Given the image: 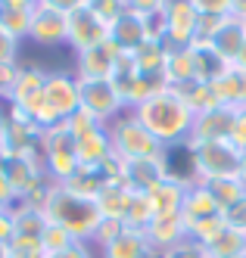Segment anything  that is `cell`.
<instances>
[{
	"mask_svg": "<svg viewBox=\"0 0 246 258\" xmlns=\"http://www.w3.org/2000/svg\"><path fill=\"white\" fill-rule=\"evenodd\" d=\"M131 112H134V118L165 146V150H172V146H181V143L190 140L193 118H196L175 87L156 90L153 97H146L140 106L131 109Z\"/></svg>",
	"mask_w": 246,
	"mask_h": 258,
	"instance_id": "cell-1",
	"label": "cell"
},
{
	"mask_svg": "<svg viewBox=\"0 0 246 258\" xmlns=\"http://www.w3.org/2000/svg\"><path fill=\"white\" fill-rule=\"evenodd\" d=\"M44 215L50 224H60L63 230L72 233V239H78V243H93V233L100 227V212L93 206V199L87 196H78L60 183H53L50 187V196L44 202Z\"/></svg>",
	"mask_w": 246,
	"mask_h": 258,
	"instance_id": "cell-2",
	"label": "cell"
},
{
	"mask_svg": "<svg viewBox=\"0 0 246 258\" xmlns=\"http://www.w3.org/2000/svg\"><path fill=\"white\" fill-rule=\"evenodd\" d=\"M112 153L119 159H165V146L134 118V112H122L116 121L106 124Z\"/></svg>",
	"mask_w": 246,
	"mask_h": 258,
	"instance_id": "cell-3",
	"label": "cell"
},
{
	"mask_svg": "<svg viewBox=\"0 0 246 258\" xmlns=\"http://www.w3.org/2000/svg\"><path fill=\"white\" fill-rule=\"evenodd\" d=\"M187 146H190V156H193L196 183L215 180V177H237L240 150L231 140H203V143L187 140Z\"/></svg>",
	"mask_w": 246,
	"mask_h": 258,
	"instance_id": "cell-4",
	"label": "cell"
},
{
	"mask_svg": "<svg viewBox=\"0 0 246 258\" xmlns=\"http://www.w3.org/2000/svg\"><path fill=\"white\" fill-rule=\"evenodd\" d=\"M200 31V13L193 0H165L162 7V44L165 47H190L196 44Z\"/></svg>",
	"mask_w": 246,
	"mask_h": 258,
	"instance_id": "cell-5",
	"label": "cell"
},
{
	"mask_svg": "<svg viewBox=\"0 0 246 258\" xmlns=\"http://www.w3.org/2000/svg\"><path fill=\"white\" fill-rule=\"evenodd\" d=\"M44 106L56 121H66L72 112L81 109V90H78V75L75 72L53 69L47 72L44 81Z\"/></svg>",
	"mask_w": 246,
	"mask_h": 258,
	"instance_id": "cell-6",
	"label": "cell"
},
{
	"mask_svg": "<svg viewBox=\"0 0 246 258\" xmlns=\"http://www.w3.org/2000/svg\"><path fill=\"white\" fill-rule=\"evenodd\" d=\"M78 90H81V109H87L100 124H109L122 112H128L125 100L119 97L112 81H81L78 78Z\"/></svg>",
	"mask_w": 246,
	"mask_h": 258,
	"instance_id": "cell-7",
	"label": "cell"
},
{
	"mask_svg": "<svg viewBox=\"0 0 246 258\" xmlns=\"http://www.w3.org/2000/svg\"><path fill=\"white\" fill-rule=\"evenodd\" d=\"M69 19V38H66V47L72 53H84L90 47H97L103 41H109V22L100 19L90 7H81L66 16Z\"/></svg>",
	"mask_w": 246,
	"mask_h": 258,
	"instance_id": "cell-8",
	"label": "cell"
},
{
	"mask_svg": "<svg viewBox=\"0 0 246 258\" xmlns=\"http://www.w3.org/2000/svg\"><path fill=\"white\" fill-rule=\"evenodd\" d=\"M44 81H47V72L41 66H22L7 94V106H16L34 118V112L44 106Z\"/></svg>",
	"mask_w": 246,
	"mask_h": 258,
	"instance_id": "cell-9",
	"label": "cell"
},
{
	"mask_svg": "<svg viewBox=\"0 0 246 258\" xmlns=\"http://www.w3.org/2000/svg\"><path fill=\"white\" fill-rule=\"evenodd\" d=\"M119 56H122V50L112 41H103L84 53H75V75L81 81H112Z\"/></svg>",
	"mask_w": 246,
	"mask_h": 258,
	"instance_id": "cell-10",
	"label": "cell"
},
{
	"mask_svg": "<svg viewBox=\"0 0 246 258\" xmlns=\"http://www.w3.org/2000/svg\"><path fill=\"white\" fill-rule=\"evenodd\" d=\"M66 38H69V19L63 13L37 4L34 13H31L28 41L41 50H56V47H66Z\"/></svg>",
	"mask_w": 246,
	"mask_h": 258,
	"instance_id": "cell-11",
	"label": "cell"
},
{
	"mask_svg": "<svg viewBox=\"0 0 246 258\" xmlns=\"http://www.w3.org/2000/svg\"><path fill=\"white\" fill-rule=\"evenodd\" d=\"M4 174L10 180L16 199H25L28 193H34L37 187H41L44 180H50L44 174L41 156H7L4 159Z\"/></svg>",
	"mask_w": 246,
	"mask_h": 258,
	"instance_id": "cell-12",
	"label": "cell"
},
{
	"mask_svg": "<svg viewBox=\"0 0 246 258\" xmlns=\"http://www.w3.org/2000/svg\"><path fill=\"white\" fill-rule=\"evenodd\" d=\"M165 174V159H119V180L131 193H146Z\"/></svg>",
	"mask_w": 246,
	"mask_h": 258,
	"instance_id": "cell-13",
	"label": "cell"
},
{
	"mask_svg": "<svg viewBox=\"0 0 246 258\" xmlns=\"http://www.w3.org/2000/svg\"><path fill=\"white\" fill-rule=\"evenodd\" d=\"M109 41L116 44L122 53H134L143 41H150V28H146V16L122 10L116 19L109 22Z\"/></svg>",
	"mask_w": 246,
	"mask_h": 258,
	"instance_id": "cell-14",
	"label": "cell"
},
{
	"mask_svg": "<svg viewBox=\"0 0 246 258\" xmlns=\"http://www.w3.org/2000/svg\"><path fill=\"white\" fill-rule=\"evenodd\" d=\"M243 41H246V19H240V16H224L215 25V31L209 34V41H203V44H209L224 62L234 66L237 53L243 50Z\"/></svg>",
	"mask_w": 246,
	"mask_h": 258,
	"instance_id": "cell-15",
	"label": "cell"
},
{
	"mask_svg": "<svg viewBox=\"0 0 246 258\" xmlns=\"http://www.w3.org/2000/svg\"><path fill=\"white\" fill-rule=\"evenodd\" d=\"M190 183H184L172 174H165L156 187L146 190V199H150V209H153V218H168V215H181V202H184V193Z\"/></svg>",
	"mask_w": 246,
	"mask_h": 258,
	"instance_id": "cell-16",
	"label": "cell"
},
{
	"mask_svg": "<svg viewBox=\"0 0 246 258\" xmlns=\"http://www.w3.org/2000/svg\"><path fill=\"white\" fill-rule=\"evenodd\" d=\"M97 252H100V258H159L156 249L150 246L146 233L143 230H131V227H125L119 236H112Z\"/></svg>",
	"mask_w": 246,
	"mask_h": 258,
	"instance_id": "cell-17",
	"label": "cell"
},
{
	"mask_svg": "<svg viewBox=\"0 0 246 258\" xmlns=\"http://www.w3.org/2000/svg\"><path fill=\"white\" fill-rule=\"evenodd\" d=\"M234 112H237V109L215 106V109H209V112L196 115V118H193L190 140H193V143H203V140H228L231 124H234Z\"/></svg>",
	"mask_w": 246,
	"mask_h": 258,
	"instance_id": "cell-18",
	"label": "cell"
},
{
	"mask_svg": "<svg viewBox=\"0 0 246 258\" xmlns=\"http://www.w3.org/2000/svg\"><path fill=\"white\" fill-rule=\"evenodd\" d=\"M75 156H78V165H81V168L97 171L103 162H109L112 156H116V153H112L109 131H106V127H97V131L78 137V140H75Z\"/></svg>",
	"mask_w": 246,
	"mask_h": 258,
	"instance_id": "cell-19",
	"label": "cell"
},
{
	"mask_svg": "<svg viewBox=\"0 0 246 258\" xmlns=\"http://www.w3.org/2000/svg\"><path fill=\"white\" fill-rule=\"evenodd\" d=\"M150 246L156 249V255H165L168 249H175L181 243H187V227L181 215H168V218H153L150 221V227L143 230Z\"/></svg>",
	"mask_w": 246,
	"mask_h": 258,
	"instance_id": "cell-20",
	"label": "cell"
},
{
	"mask_svg": "<svg viewBox=\"0 0 246 258\" xmlns=\"http://www.w3.org/2000/svg\"><path fill=\"white\" fill-rule=\"evenodd\" d=\"M215 215H221V209H218L215 196L206 190V183H190L187 193H184V202H181L184 227L196 224V221H206V218H215Z\"/></svg>",
	"mask_w": 246,
	"mask_h": 258,
	"instance_id": "cell-21",
	"label": "cell"
},
{
	"mask_svg": "<svg viewBox=\"0 0 246 258\" xmlns=\"http://www.w3.org/2000/svg\"><path fill=\"white\" fill-rule=\"evenodd\" d=\"M131 196H134V193H131L119 177H112V180H103V187L97 190V196H93V206H97L100 218L125 221V212L131 206Z\"/></svg>",
	"mask_w": 246,
	"mask_h": 258,
	"instance_id": "cell-22",
	"label": "cell"
},
{
	"mask_svg": "<svg viewBox=\"0 0 246 258\" xmlns=\"http://www.w3.org/2000/svg\"><path fill=\"white\" fill-rule=\"evenodd\" d=\"M215 90V100L218 106H228V109H243L246 106V75L240 69H224L215 81H209Z\"/></svg>",
	"mask_w": 246,
	"mask_h": 258,
	"instance_id": "cell-23",
	"label": "cell"
},
{
	"mask_svg": "<svg viewBox=\"0 0 246 258\" xmlns=\"http://www.w3.org/2000/svg\"><path fill=\"white\" fill-rule=\"evenodd\" d=\"M165 53H168V47L162 44V41H143L134 53H131V59H134V69H137V75H143V78H162L165 81Z\"/></svg>",
	"mask_w": 246,
	"mask_h": 258,
	"instance_id": "cell-24",
	"label": "cell"
},
{
	"mask_svg": "<svg viewBox=\"0 0 246 258\" xmlns=\"http://www.w3.org/2000/svg\"><path fill=\"white\" fill-rule=\"evenodd\" d=\"M165 84L168 87H184V84H193L196 81V72H193V53L190 47H178L172 50L168 47L165 53Z\"/></svg>",
	"mask_w": 246,
	"mask_h": 258,
	"instance_id": "cell-25",
	"label": "cell"
},
{
	"mask_svg": "<svg viewBox=\"0 0 246 258\" xmlns=\"http://www.w3.org/2000/svg\"><path fill=\"white\" fill-rule=\"evenodd\" d=\"M41 162H44V174L53 180V183H66L69 177L78 174V156H75V146H66V150H50V153H41Z\"/></svg>",
	"mask_w": 246,
	"mask_h": 258,
	"instance_id": "cell-26",
	"label": "cell"
},
{
	"mask_svg": "<svg viewBox=\"0 0 246 258\" xmlns=\"http://www.w3.org/2000/svg\"><path fill=\"white\" fill-rule=\"evenodd\" d=\"M190 53H193V72H196V81H215L224 69H231V66L224 62L209 44H203V41L190 44Z\"/></svg>",
	"mask_w": 246,
	"mask_h": 258,
	"instance_id": "cell-27",
	"label": "cell"
},
{
	"mask_svg": "<svg viewBox=\"0 0 246 258\" xmlns=\"http://www.w3.org/2000/svg\"><path fill=\"white\" fill-rule=\"evenodd\" d=\"M31 13H34V7H7V4H0V28L16 41H28Z\"/></svg>",
	"mask_w": 246,
	"mask_h": 258,
	"instance_id": "cell-28",
	"label": "cell"
},
{
	"mask_svg": "<svg viewBox=\"0 0 246 258\" xmlns=\"http://www.w3.org/2000/svg\"><path fill=\"white\" fill-rule=\"evenodd\" d=\"M206 190L215 196L221 215H224V209H231V206H237L240 199H246V183L240 177H215V180H206Z\"/></svg>",
	"mask_w": 246,
	"mask_h": 258,
	"instance_id": "cell-29",
	"label": "cell"
},
{
	"mask_svg": "<svg viewBox=\"0 0 246 258\" xmlns=\"http://www.w3.org/2000/svg\"><path fill=\"white\" fill-rule=\"evenodd\" d=\"M175 90L184 97V103L190 106V112H193V115H203V112H209V109L218 106L215 90H212L209 81H193V84H184V87H175Z\"/></svg>",
	"mask_w": 246,
	"mask_h": 258,
	"instance_id": "cell-30",
	"label": "cell"
},
{
	"mask_svg": "<svg viewBox=\"0 0 246 258\" xmlns=\"http://www.w3.org/2000/svg\"><path fill=\"white\" fill-rule=\"evenodd\" d=\"M203 252H206V258H246V233L224 227V233Z\"/></svg>",
	"mask_w": 246,
	"mask_h": 258,
	"instance_id": "cell-31",
	"label": "cell"
},
{
	"mask_svg": "<svg viewBox=\"0 0 246 258\" xmlns=\"http://www.w3.org/2000/svg\"><path fill=\"white\" fill-rule=\"evenodd\" d=\"M13 221H16V233L22 236H37L41 239L44 227H47V215L41 209H31V206H22V202H16L13 206Z\"/></svg>",
	"mask_w": 246,
	"mask_h": 258,
	"instance_id": "cell-32",
	"label": "cell"
},
{
	"mask_svg": "<svg viewBox=\"0 0 246 258\" xmlns=\"http://www.w3.org/2000/svg\"><path fill=\"white\" fill-rule=\"evenodd\" d=\"M224 215H215V218H206V221H196V224H190L187 227V239H190L193 246H200V249H209L215 239L224 233Z\"/></svg>",
	"mask_w": 246,
	"mask_h": 258,
	"instance_id": "cell-33",
	"label": "cell"
},
{
	"mask_svg": "<svg viewBox=\"0 0 246 258\" xmlns=\"http://www.w3.org/2000/svg\"><path fill=\"white\" fill-rule=\"evenodd\" d=\"M150 221H153V209H150L146 193H134V196H131L128 212H125V227H131V230H146Z\"/></svg>",
	"mask_w": 246,
	"mask_h": 258,
	"instance_id": "cell-34",
	"label": "cell"
},
{
	"mask_svg": "<svg viewBox=\"0 0 246 258\" xmlns=\"http://www.w3.org/2000/svg\"><path fill=\"white\" fill-rule=\"evenodd\" d=\"M60 187H66V190H72V193H78V196L93 199V196H97V190L103 187V177H100L97 171H90V168H78V174L69 177L66 183H60Z\"/></svg>",
	"mask_w": 246,
	"mask_h": 258,
	"instance_id": "cell-35",
	"label": "cell"
},
{
	"mask_svg": "<svg viewBox=\"0 0 246 258\" xmlns=\"http://www.w3.org/2000/svg\"><path fill=\"white\" fill-rule=\"evenodd\" d=\"M7 255L10 258H47L41 239L37 236H22V233H16L7 243Z\"/></svg>",
	"mask_w": 246,
	"mask_h": 258,
	"instance_id": "cell-36",
	"label": "cell"
},
{
	"mask_svg": "<svg viewBox=\"0 0 246 258\" xmlns=\"http://www.w3.org/2000/svg\"><path fill=\"white\" fill-rule=\"evenodd\" d=\"M72 243H78V239H72V233L63 230L60 224H50V221H47V227H44V233H41V246H44L47 255L63 252V249H69Z\"/></svg>",
	"mask_w": 246,
	"mask_h": 258,
	"instance_id": "cell-37",
	"label": "cell"
},
{
	"mask_svg": "<svg viewBox=\"0 0 246 258\" xmlns=\"http://www.w3.org/2000/svg\"><path fill=\"white\" fill-rule=\"evenodd\" d=\"M66 127H69V134L78 140V137H84V134H90V131H97V127H106V124H100L97 118H93L87 109H78V112H72L66 121H63Z\"/></svg>",
	"mask_w": 246,
	"mask_h": 258,
	"instance_id": "cell-38",
	"label": "cell"
},
{
	"mask_svg": "<svg viewBox=\"0 0 246 258\" xmlns=\"http://www.w3.org/2000/svg\"><path fill=\"white\" fill-rule=\"evenodd\" d=\"M193 7L200 16H215V19L234 16V0H193Z\"/></svg>",
	"mask_w": 246,
	"mask_h": 258,
	"instance_id": "cell-39",
	"label": "cell"
},
{
	"mask_svg": "<svg viewBox=\"0 0 246 258\" xmlns=\"http://www.w3.org/2000/svg\"><path fill=\"white\" fill-rule=\"evenodd\" d=\"M122 230H125V221L103 218V221H100V227H97V233H93V243H90V246H93V249H100V246H106V243H109L112 236H119Z\"/></svg>",
	"mask_w": 246,
	"mask_h": 258,
	"instance_id": "cell-40",
	"label": "cell"
},
{
	"mask_svg": "<svg viewBox=\"0 0 246 258\" xmlns=\"http://www.w3.org/2000/svg\"><path fill=\"white\" fill-rule=\"evenodd\" d=\"M228 140L237 146L240 153L246 150V106L234 112V124H231V134H228Z\"/></svg>",
	"mask_w": 246,
	"mask_h": 258,
	"instance_id": "cell-41",
	"label": "cell"
},
{
	"mask_svg": "<svg viewBox=\"0 0 246 258\" xmlns=\"http://www.w3.org/2000/svg\"><path fill=\"white\" fill-rule=\"evenodd\" d=\"M87 7L97 13L100 19H106V22H112V19H116V16L125 10L122 0H87Z\"/></svg>",
	"mask_w": 246,
	"mask_h": 258,
	"instance_id": "cell-42",
	"label": "cell"
},
{
	"mask_svg": "<svg viewBox=\"0 0 246 258\" xmlns=\"http://www.w3.org/2000/svg\"><path fill=\"white\" fill-rule=\"evenodd\" d=\"M224 224L240 230V233H246V199H240L231 209H224Z\"/></svg>",
	"mask_w": 246,
	"mask_h": 258,
	"instance_id": "cell-43",
	"label": "cell"
},
{
	"mask_svg": "<svg viewBox=\"0 0 246 258\" xmlns=\"http://www.w3.org/2000/svg\"><path fill=\"white\" fill-rule=\"evenodd\" d=\"M122 4H125V10H131V13H140V16H156V13H162L165 0H122Z\"/></svg>",
	"mask_w": 246,
	"mask_h": 258,
	"instance_id": "cell-44",
	"label": "cell"
},
{
	"mask_svg": "<svg viewBox=\"0 0 246 258\" xmlns=\"http://www.w3.org/2000/svg\"><path fill=\"white\" fill-rule=\"evenodd\" d=\"M19 44L22 41L10 38V34L0 28V62H19Z\"/></svg>",
	"mask_w": 246,
	"mask_h": 258,
	"instance_id": "cell-45",
	"label": "cell"
},
{
	"mask_svg": "<svg viewBox=\"0 0 246 258\" xmlns=\"http://www.w3.org/2000/svg\"><path fill=\"white\" fill-rule=\"evenodd\" d=\"M19 62H0V100H7V94H10V87H13V81H16V75H19Z\"/></svg>",
	"mask_w": 246,
	"mask_h": 258,
	"instance_id": "cell-46",
	"label": "cell"
},
{
	"mask_svg": "<svg viewBox=\"0 0 246 258\" xmlns=\"http://www.w3.org/2000/svg\"><path fill=\"white\" fill-rule=\"evenodd\" d=\"M16 236V221H13V209H0V246H7Z\"/></svg>",
	"mask_w": 246,
	"mask_h": 258,
	"instance_id": "cell-47",
	"label": "cell"
},
{
	"mask_svg": "<svg viewBox=\"0 0 246 258\" xmlns=\"http://www.w3.org/2000/svg\"><path fill=\"white\" fill-rule=\"evenodd\" d=\"M47 258H93V246H90V243H72L69 249L53 252V255H47Z\"/></svg>",
	"mask_w": 246,
	"mask_h": 258,
	"instance_id": "cell-48",
	"label": "cell"
},
{
	"mask_svg": "<svg viewBox=\"0 0 246 258\" xmlns=\"http://www.w3.org/2000/svg\"><path fill=\"white\" fill-rule=\"evenodd\" d=\"M41 7H50V10H56V13H63V16H69V13H75V10H81V7H87V0H37Z\"/></svg>",
	"mask_w": 246,
	"mask_h": 258,
	"instance_id": "cell-49",
	"label": "cell"
},
{
	"mask_svg": "<svg viewBox=\"0 0 246 258\" xmlns=\"http://www.w3.org/2000/svg\"><path fill=\"white\" fill-rule=\"evenodd\" d=\"M16 202H19V199H16V193H13V187H10L4 168H0V209H13Z\"/></svg>",
	"mask_w": 246,
	"mask_h": 258,
	"instance_id": "cell-50",
	"label": "cell"
},
{
	"mask_svg": "<svg viewBox=\"0 0 246 258\" xmlns=\"http://www.w3.org/2000/svg\"><path fill=\"white\" fill-rule=\"evenodd\" d=\"M234 69H240L243 75H246V41H243V50L237 53V59H234Z\"/></svg>",
	"mask_w": 246,
	"mask_h": 258,
	"instance_id": "cell-51",
	"label": "cell"
},
{
	"mask_svg": "<svg viewBox=\"0 0 246 258\" xmlns=\"http://www.w3.org/2000/svg\"><path fill=\"white\" fill-rule=\"evenodd\" d=\"M7 7H37V0H0Z\"/></svg>",
	"mask_w": 246,
	"mask_h": 258,
	"instance_id": "cell-52",
	"label": "cell"
},
{
	"mask_svg": "<svg viewBox=\"0 0 246 258\" xmlns=\"http://www.w3.org/2000/svg\"><path fill=\"white\" fill-rule=\"evenodd\" d=\"M237 177H240V180L246 183V150L240 153V171H237Z\"/></svg>",
	"mask_w": 246,
	"mask_h": 258,
	"instance_id": "cell-53",
	"label": "cell"
},
{
	"mask_svg": "<svg viewBox=\"0 0 246 258\" xmlns=\"http://www.w3.org/2000/svg\"><path fill=\"white\" fill-rule=\"evenodd\" d=\"M4 115H7V106H4V100H0V121H4Z\"/></svg>",
	"mask_w": 246,
	"mask_h": 258,
	"instance_id": "cell-54",
	"label": "cell"
},
{
	"mask_svg": "<svg viewBox=\"0 0 246 258\" xmlns=\"http://www.w3.org/2000/svg\"><path fill=\"white\" fill-rule=\"evenodd\" d=\"M0 258H10V255H7V246H0Z\"/></svg>",
	"mask_w": 246,
	"mask_h": 258,
	"instance_id": "cell-55",
	"label": "cell"
},
{
	"mask_svg": "<svg viewBox=\"0 0 246 258\" xmlns=\"http://www.w3.org/2000/svg\"><path fill=\"white\" fill-rule=\"evenodd\" d=\"M4 159H7V153H4V150H0V168H4Z\"/></svg>",
	"mask_w": 246,
	"mask_h": 258,
	"instance_id": "cell-56",
	"label": "cell"
},
{
	"mask_svg": "<svg viewBox=\"0 0 246 258\" xmlns=\"http://www.w3.org/2000/svg\"><path fill=\"white\" fill-rule=\"evenodd\" d=\"M196 258H206V252H203V249H200V255H196Z\"/></svg>",
	"mask_w": 246,
	"mask_h": 258,
	"instance_id": "cell-57",
	"label": "cell"
}]
</instances>
